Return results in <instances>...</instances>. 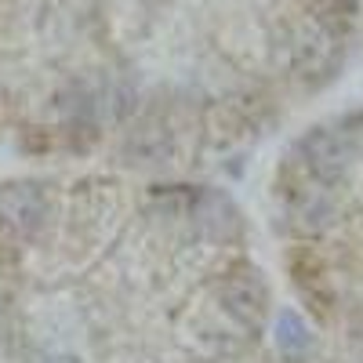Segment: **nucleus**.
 I'll use <instances>...</instances> for the list:
<instances>
[{
    "label": "nucleus",
    "mask_w": 363,
    "mask_h": 363,
    "mask_svg": "<svg viewBox=\"0 0 363 363\" xmlns=\"http://www.w3.org/2000/svg\"><path fill=\"white\" fill-rule=\"evenodd\" d=\"M277 330H280V349H287V352H298V349H306V345H309V330H306V323H301L298 313H291V309L280 313Z\"/></svg>",
    "instance_id": "1"
}]
</instances>
